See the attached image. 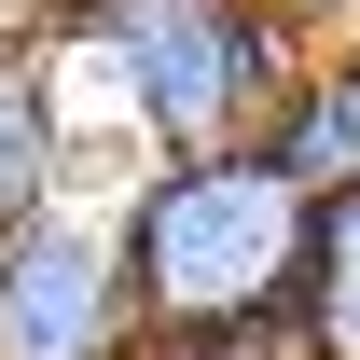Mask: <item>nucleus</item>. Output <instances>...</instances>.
Returning a JSON list of instances; mask_svg holds the SVG:
<instances>
[{
    "label": "nucleus",
    "instance_id": "obj_1",
    "mask_svg": "<svg viewBox=\"0 0 360 360\" xmlns=\"http://www.w3.org/2000/svg\"><path fill=\"white\" fill-rule=\"evenodd\" d=\"M305 28L291 0H70L42 28L56 111H70V153H84L97 97L139 153H222V139H264V111L305 70Z\"/></svg>",
    "mask_w": 360,
    "mask_h": 360
},
{
    "label": "nucleus",
    "instance_id": "obj_2",
    "mask_svg": "<svg viewBox=\"0 0 360 360\" xmlns=\"http://www.w3.org/2000/svg\"><path fill=\"white\" fill-rule=\"evenodd\" d=\"M125 277H139V347L153 333H277L291 291H305V236L319 194L277 167L264 139H222V153H153L125 180Z\"/></svg>",
    "mask_w": 360,
    "mask_h": 360
},
{
    "label": "nucleus",
    "instance_id": "obj_3",
    "mask_svg": "<svg viewBox=\"0 0 360 360\" xmlns=\"http://www.w3.org/2000/svg\"><path fill=\"white\" fill-rule=\"evenodd\" d=\"M0 360H139V277L125 236L70 194L0 236Z\"/></svg>",
    "mask_w": 360,
    "mask_h": 360
},
{
    "label": "nucleus",
    "instance_id": "obj_4",
    "mask_svg": "<svg viewBox=\"0 0 360 360\" xmlns=\"http://www.w3.org/2000/svg\"><path fill=\"white\" fill-rule=\"evenodd\" d=\"M70 194V111H56L42 42H0V236Z\"/></svg>",
    "mask_w": 360,
    "mask_h": 360
},
{
    "label": "nucleus",
    "instance_id": "obj_5",
    "mask_svg": "<svg viewBox=\"0 0 360 360\" xmlns=\"http://www.w3.org/2000/svg\"><path fill=\"white\" fill-rule=\"evenodd\" d=\"M264 153L305 180V194H347V180H360V97H347V70H333V56H305V70H291V97L264 111Z\"/></svg>",
    "mask_w": 360,
    "mask_h": 360
},
{
    "label": "nucleus",
    "instance_id": "obj_6",
    "mask_svg": "<svg viewBox=\"0 0 360 360\" xmlns=\"http://www.w3.org/2000/svg\"><path fill=\"white\" fill-rule=\"evenodd\" d=\"M319 360H360V180L319 194V236H305V291H291Z\"/></svg>",
    "mask_w": 360,
    "mask_h": 360
},
{
    "label": "nucleus",
    "instance_id": "obj_7",
    "mask_svg": "<svg viewBox=\"0 0 360 360\" xmlns=\"http://www.w3.org/2000/svg\"><path fill=\"white\" fill-rule=\"evenodd\" d=\"M0 14H14V28H56V14H70V0H0Z\"/></svg>",
    "mask_w": 360,
    "mask_h": 360
}]
</instances>
